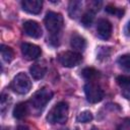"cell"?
Wrapping results in <instances>:
<instances>
[{"mask_svg":"<svg viewBox=\"0 0 130 130\" xmlns=\"http://www.w3.org/2000/svg\"><path fill=\"white\" fill-rule=\"evenodd\" d=\"M94 15L95 13L93 11H90V10H86L82 15H81V18H80V22L81 24L84 26V27H89L93 20H94Z\"/></svg>","mask_w":130,"mask_h":130,"instance_id":"obj_16","label":"cell"},{"mask_svg":"<svg viewBox=\"0 0 130 130\" xmlns=\"http://www.w3.org/2000/svg\"><path fill=\"white\" fill-rule=\"evenodd\" d=\"M116 81L121 87H125L128 84H130V76H128V75H119L116 78Z\"/></svg>","mask_w":130,"mask_h":130,"instance_id":"obj_22","label":"cell"},{"mask_svg":"<svg viewBox=\"0 0 130 130\" xmlns=\"http://www.w3.org/2000/svg\"><path fill=\"white\" fill-rule=\"evenodd\" d=\"M23 30L26 36L34 38V39H39L43 36V30L39 22L36 20H26L23 22Z\"/></svg>","mask_w":130,"mask_h":130,"instance_id":"obj_8","label":"cell"},{"mask_svg":"<svg viewBox=\"0 0 130 130\" xmlns=\"http://www.w3.org/2000/svg\"><path fill=\"white\" fill-rule=\"evenodd\" d=\"M68 104L66 102H59L49 112L47 121L51 124H64L68 120Z\"/></svg>","mask_w":130,"mask_h":130,"instance_id":"obj_1","label":"cell"},{"mask_svg":"<svg viewBox=\"0 0 130 130\" xmlns=\"http://www.w3.org/2000/svg\"><path fill=\"white\" fill-rule=\"evenodd\" d=\"M105 10H106V12H108L109 14L118 15L119 17H121V16L123 15V13H124V11H123L122 9H119V8L115 7L114 5H112V4H109V5H107V6L105 7Z\"/></svg>","mask_w":130,"mask_h":130,"instance_id":"obj_20","label":"cell"},{"mask_svg":"<svg viewBox=\"0 0 130 130\" xmlns=\"http://www.w3.org/2000/svg\"><path fill=\"white\" fill-rule=\"evenodd\" d=\"M81 8H82V2L78 0H73L69 2L68 5V13L71 18H77L80 13H81Z\"/></svg>","mask_w":130,"mask_h":130,"instance_id":"obj_14","label":"cell"},{"mask_svg":"<svg viewBox=\"0 0 130 130\" xmlns=\"http://www.w3.org/2000/svg\"><path fill=\"white\" fill-rule=\"evenodd\" d=\"M21 6L24 11L30 14H39L42 11L43 2L41 0H23Z\"/></svg>","mask_w":130,"mask_h":130,"instance_id":"obj_11","label":"cell"},{"mask_svg":"<svg viewBox=\"0 0 130 130\" xmlns=\"http://www.w3.org/2000/svg\"><path fill=\"white\" fill-rule=\"evenodd\" d=\"M52 98L53 91L48 87H42L32 94L28 101V104L32 109L40 111L45 108V106L51 101Z\"/></svg>","mask_w":130,"mask_h":130,"instance_id":"obj_2","label":"cell"},{"mask_svg":"<svg viewBox=\"0 0 130 130\" xmlns=\"http://www.w3.org/2000/svg\"><path fill=\"white\" fill-rule=\"evenodd\" d=\"M44 23L48 31H50L52 35H58L64 26V19L61 13L48 11L44 18Z\"/></svg>","mask_w":130,"mask_h":130,"instance_id":"obj_3","label":"cell"},{"mask_svg":"<svg viewBox=\"0 0 130 130\" xmlns=\"http://www.w3.org/2000/svg\"><path fill=\"white\" fill-rule=\"evenodd\" d=\"M11 88L19 94L27 93L31 88V80L24 72H20L14 76L11 81Z\"/></svg>","mask_w":130,"mask_h":130,"instance_id":"obj_4","label":"cell"},{"mask_svg":"<svg viewBox=\"0 0 130 130\" xmlns=\"http://www.w3.org/2000/svg\"><path fill=\"white\" fill-rule=\"evenodd\" d=\"M122 95L128 100H130V84L125 87H122Z\"/></svg>","mask_w":130,"mask_h":130,"instance_id":"obj_24","label":"cell"},{"mask_svg":"<svg viewBox=\"0 0 130 130\" xmlns=\"http://www.w3.org/2000/svg\"><path fill=\"white\" fill-rule=\"evenodd\" d=\"M112 30H113V25L108 19L101 18V19L98 20V22H96V34L101 39L108 40L112 35Z\"/></svg>","mask_w":130,"mask_h":130,"instance_id":"obj_9","label":"cell"},{"mask_svg":"<svg viewBox=\"0 0 130 130\" xmlns=\"http://www.w3.org/2000/svg\"><path fill=\"white\" fill-rule=\"evenodd\" d=\"M58 61L62 66L72 68L77 66L82 61V56L80 53L75 51H65L58 55Z\"/></svg>","mask_w":130,"mask_h":130,"instance_id":"obj_6","label":"cell"},{"mask_svg":"<svg viewBox=\"0 0 130 130\" xmlns=\"http://www.w3.org/2000/svg\"><path fill=\"white\" fill-rule=\"evenodd\" d=\"M16 130H29V129H28V127L25 126V125H19Z\"/></svg>","mask_w":130,"mask_h":130,"instance_id":"obj_26","label":"cell"},{"mask_svg":"<svg viewBox=\"0 0 130 130\" xmlns=\"http://www.w3.org/2000/svg\"><path fill=\"white\" fill-rule=\"evenodd\" d=\"M70 46L75 52H81L86 47V41L83 37H81L78 34H73L70 38Z\"/></svg>","mask_w":130,"mask_h":130,"instance_id":"obj_12","label":"cell"},{"mask_svg":"<svg viewBox=\"0 0 130 130\" xmlns=\"http://www.w3.org/2000/svg\"><path fill=\"white\" fill-rule=\"evenodd\" d=\"M21 53L23 57L27 60H35L39 58L42 54V50L39 46L30 43H22L20 46Z\"/></svg>","mask_w":130,"mask_h":130,"instance_id":"obj_7","label":"cell"},{"mask_svg":"<svg viewBox=\"0 0 130 130\" xmlns=\"http://www.w3.org/2000/svg\"><path fill=\"white\" fill-rule=\"evenodd\" d=\"M117 62L123 69L130 71V54H124L120 56Z\"/></svg>","mask_w":130,"mask_h":130,"instance_id":"obj_19","label":"cell"},{"mask_svg":"<svg viewBox=\"0 0 130 130\" xmlns=\"http://www.w3.org/2000/svg\"><path fill=\"white\" fill-rule=\"evenodd\" d=\"M29 112V106H28V103H24V102H21V103H18L14 109H13V117L20 120V119H23Z\"/></svg>","mask_w":130,"mask_h":130,"instance_id":"obj_13","label":"cell"},{"mask_svg":"<svg viewBox=\"0 0 130 130\" xmlns=\"http://www.w3.org/2000/svg\"><path fill=\"white\" fill-rule=\"evenodd\" d=\"M125 31H126L127 36H130V20H129V22H128V24H127V26L125 28Z\"/></svg>","mask_w":130,"mask_h":130,"instance_id":"obj_27","label":"cell"},{"mask_svg":"<svg viewBox=\"0 0 130 130\" xmlns=\"http://www.w3.org/2000/svg\"><path fill=\"white\" fill-rule=\"evenodd\" d=\"M102 1H98V0H91V1H88L87 2V10H90V11H93L94 13L96 11L100 10L101 6H102Z\"/></svg>","mask_w":130,"mask_h":130,"instance_id":"obj_21","label":"cell"},{"mask_svg":"<svg viewBox=\"0 0 130 130\" xmlns=\"http://www.w3.org/2000/svg\"><path fill=\"white\" fill-rule=\"evenodd\" d=\"M91 130H101V129H99V128H96V127H92Z\"/></svg>","mask_w":130,"mask_h":130,"instance_id":"obj_28","label":"cell"},{"mask_svg":"<svg viewBox=\"0 0 130 130\" xmlns=\"http://www.w3.org/2000/svg\"><path fill=\"white\" fill-rule=\"evenodd\" d=\"M81 75L85 79H87L89 81H92L99 76V71L96 69L92 68V67H86L81 71Z\"/></svg>","mask_w":130,"mask_h":130,"instance_id":"obj_17","label":"cell"},{"mask_svg":"<svg viewBox=\"0 0 130 130\" xmlns=\"http://www.w3.org/2000/svg\"><path fill=\"white\" fill-rule=\"evenodd\" d=\"M84 93H85L87 102L90 103V104L100 103L104 99V95H105L104 90L102 89V87L93 81H88L87 83H85Z\"/></svg>","mask_w":130,"mask_h":130,"instance_id":"obj_5","label":"cell"},{"mask_svg":"<svg viewBox=\"0 0 130 130\" xmlns=\"http://www.w3.org/2000/svg\"><path fill=\"white\" fill-rule=\"evenodd\" d=\"M48 71V67H47V64L45 62H36L34 63L30 67H29V73L30 75L32 76L34 79L36 80H39V79H42L46 73Z\"/></svg>","mask_w":130,"mask_h":130,"instance_id":"obj_10","label":"cell"},{"mask_svg":"<svg viewBox=\"0 0 130 130\" xmlns=\"http://www.w3.org/2000/svg\"><path fill=\"white\" fill-rule=\"evenodd\" d=\"M120 130H130V119L127 121H124V123L121 125Z\"/></svg>","mask_w":130,"mask_h":130,"instance_id":"obj_25","label":"cell"},{"mask_svg":"<svg viewBox=\"0 0 130 130\" xmlns=\"http://www.w3.org/2000/svg\"><path fill=\"white\" fill-rule=\"evenodd\" d=\"M0 51H1V56L3 58V60L7 63H10L13 59H14V51L11 47L5 46V45H1L0 47Z\"/></svg>","mask_w":130,"mask_h":130,"instance_id":"obj_15","label":"cell"},{"mask_svg":"<svg viewBox=\"0 0 130 130\" xmlns=\"http://www.w3.org/2000/svg\"><path fill=\"white\" fill-rule=\"evenodd\" d=\"M8 100H10V96L8 94H5V93H2L1 95V111L4 112L5 108H8Z\"/></svg>","mask_w":130,"mask_h":130,"instance_id":"obj_23","label":"cell"},{"mask_svg":"<svg viewBox=\"0 0 130 130\" xmlns=\"http://www.w3.org/2000/svg\"><path fill=\"white\" fill-rule=\"evenodd\" d=\"M93 119V116L90 111H83L78 114L76 117V121L79 123H88Z\"/></svg>","mask_w":130,"mask_h":130,"instance_id":"obj_18","label":"cell"}]
</instances>
